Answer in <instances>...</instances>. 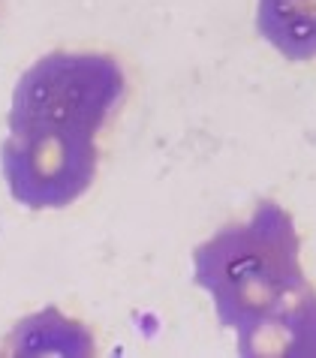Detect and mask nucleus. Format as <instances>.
I'll list each match as a JSON object with an SVG mask.
<instances>
[{
	"label": "nucleus",
	"mask_w": 316,
	"mask_h": 358,
	"mask_svg": "<svg viewBox=\"0 0 316 358\" xmlns=\"http://www.w3.org/2000/svg\"><path fill=\"white\" fill-rule=\"evenodd\" d=\"M193 283L241 358H316V286L301 265L295 217L274 199L193 247Z\"/></svg>",
	"instance_id": "2"
},
{
	"label": "nucleus",
	"mask_w": 316,
	"mask_h": 358,
	"mask_svg": "<svg viewBox=\"0 0 316 358\" xmlns=\"http://www.w3.org/2000/svg\"><path fill=\"white\" fill-rule=\"evenodd\" d=\"M256 34L283 61L316 57V0H256Z\"/></svg>",
	"instance_id": "3"
},
{
	"label": "nucleus",
	"mask_w": 316,
	"mask_h": 358,
	"mask_svg": "<svg viewBox=\"0 0 316 358\" xmlns=\"http://www.w3.org/2000/svg\"><path fill=\"white\" fill-rule=\"evenodd\" d=\"M6 343L15 355H94V334L57 307L24 316Z\"/></svg>",
	"instance_id": "4"
},
{
	"label": "nucleus",
	"mask_w": 316,
	"mask_h": 358,
	"mask_svg": "<svg viewBox=\"0 0 316 358\" xmlns=\"http://www.w3.org/2000/svg\"><path fill=\"white\" fill-rule=\"evenodd\" d=\"M127 99V69L106 52H48L18 76L0 175L15 205L64 211L100 172V133Z\"/></svg>",
	"instance_id": "1"
}]
</instances>
